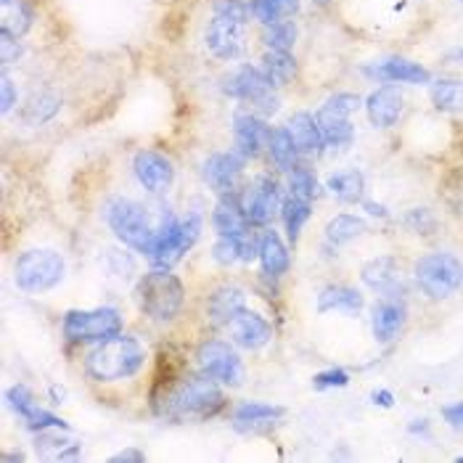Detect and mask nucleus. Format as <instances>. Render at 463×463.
<instances>
[{
    "mask_svg": "<svg viewBox=\"0 0 463 463\" xmlns=\"http://www.w3.org/2000/svg\"><path fill=\"white\" fill-rule=\"evenodd\" d=\"M250 0H214L213 19L204 30V45L220 61H236L247 51Z\"/></svg>",
    "mask_w": 463,
    "mask_h": 463,
    "instance_id": "nucleus-1",
    "label": "nucleus"
},
{
    "mask_svg": "<svg viewBox=\"0 0 463 463\" xmlns=\"http://www.w3.org/2000/svg\"><path fill=\"white\" fill-rule=\"evenodd\" d=\"M244 165L247 159L233 148V151H214L204 159L202 165V175L207 180V185L214 194L225 196V194H236L239 180L244 175Z\"/></svg>",
    "mask_w": 463,
    "mask_h": 463,
    "instance_id": "nucleus-13",
    "label": "nucleus"
},
{
    "mask_svg": "<svg viewBox=\"0 0 463 463\" xmlns=\"http://www.w3.org/2000/svg\"><path fill=\"white\" fill-rule=\"evenodd\" d=\"M299 0H250L251 19L260 22L262 27L284 22V19H294L299 14Z\"/></svg>",
    "mask_w": 463,
    "mask_h": 463,
    "instance_id": "nucleus-28",
    "label": "nucleus"
},
{
    "mask_svg": "<svg viewBox=\"0 0 463 463\" xmlns=\"http://www.w3.org/2000/svg\"><path fill=\"white\" fill-rule=\"evenodd\" d=\"M3 461H24V453H3Z\"/></svg>",
    "mask_w": 463,
    "mask_h": 463,
    "instance_id": "nucleus-50",
    "label": "nucleus"
},
{
    "mask_svg": "<svg viewBox=\"0 0 463 463\" xmlns=\"http://www.w3.org/2000/svg\"><path fill=\"white\" fill-rule=\"evenodd\" d=\"M363 284L373 291H379L382 297H400L402 284L397 276V262L394 257H376L363 268Z\"/></svg>",
    "mask_w": 463,
    "mask_h": 463,
    "instance_id": "nucleus-22",
    "label": "nucleus"
},
{
    "mask_svg": "<svg viewBox=\"0 0 463 463\" xmlns=\"http://www.w3.org/2000/svg\"><path fill=\"white\" fill-rule=\"evenodd\" d=\"M257 257L262 262L265 276H270V279L284 276V273H288V268H291V254L286 250L284 239L273 228H268V231L260 233V254Z\"/></svg>",
    "mask_w": 463,
    "mask_h": 463,
    "instance_id": "nucleus-23",
    "label": "nucleus"
},
{
    "mask_svg": "<svg viewBox=\"0 0 463 463\" xmlns=\"http://www.w3.org/2000/svg\"><path fill=\"white\" fill-rule=\"evenodd\" d=\"M429 96H431V104L439 111H458L463 107V82L450 80V77L434 80L429 88Z\"/></svg>",
    "mask_w": 463,
    "mask_h": 463,
    "instance_id": "nucleus-34",
    "label": "nucleus"
},
{
    "mask_svg": "<svg viewBox=\"0 0 463 463\" xmlns=\"http://www.w3.org/2000/svg\"><path fill=\"white\" fill-rule=\"evenodd\" d=\"M67 262L59 251L53 250H30L16 257L14 265V281L27 294L51 291L64 281Z\"/></svg>",
    "mask_w": 463,
    "mask_h": 463,
    "instance_id": "nucleus-6",
    "label": "nucleus"
},
{
    "mask_svg": "<svg viewBox=\"0 0 463 463\" xmlns=\"http://www.w3.org/2000/svg\"><path fill=\"white\" fill-rule=\"evenodd\" d=\"M371 400H373L376 405H382V408H392L394 405V394L387 392V390H376V392L371 394Z\"/></svg>",
    "mask_w": 463,
    "mask_h": 463,
    "instance_id": "nucleus-48",
    "label": "nucleus"
},
{
    "mask_svg": "<svg viewBox=\"0 0 463 463\" xmlns=\"http://www.w3.org/2000/svg\"><path fill=\"white\" fill-rule=\"evenodd\" d=\"M231 334V342L241 350H260L273 339V326L265 321L262 316L251 313V310H241L239 316H233V321L225 326Z\"/></svg>",
    "mask_w": 463,
    "mask_h": 463,
    "instance_id": "nucleus-16",
    "label": "nucleus"
},
{
    "mask_svg": "<svg viewBox=\"0 0 463 463\" xmlns=\"http://www.w3.org/2000/svg\"><path fill=\"white\" fill-rule=\"evenodd\" d=\"M214 262H220V265H231V262H236V260H241L239 257V250H236V244L231 241V239H217V244H214L213 250Z\"/></svg>",
    "mask_w": 463,
    "mask_h": 463,
    "instance_id": "nucleus-45",
    "label": "nucleus"
},
{
    "mask_svg": "<svg viewBox=\"0 0 463 463\" xmlns=\"http://www.w3.org/2000/svg\"><path fill=\"white\" fill-rule=\"evenodd\" d=\"M310 210H313V202H305L294 194H288L284 199V207H281V217H284L286 236L291 244L299 241V233L305 228V222L310 220Z\"/></svg>",
    "mask_w": 463,
    "mask_h": 463,
    "instance_id": "nucleus-32",
    "label": "nucleus"
},
{
    "mask_svg": "<svg viewBox=\"0 0 463 463\" xmlns=\"http://www.w3.org/2000/svg\"><path fill=\"white\" fill-rule=\"evenodd\" d=\"M5 402L22 416L24 411H30L33 405H35L37 400H35V394H33V390L30 387H24V384H14L8 392H5Z\"/></svg>",
    "mask_w": 463,
    "mask_h": 463,
    "instance_id": "nucleus-42",
    "label": "nucleus"
},
{
    "mask_svg": "<svg viewBox=\"0 0 463 463\" xmlns=\"http://www.w3.org/2000/svg\"><path fill=\"white\" fill-rule=\"evenodd\" d=\"M146 363V347L136 336H111L107 342H99L85 357V371L93 382H122L133 379Z\"/></svg>",
    "mask_w": 463,
    "mask_h": 463,
    "instance_id": "nucleus-2",
    "label": "nucleus"
},
{
    "mask_svg": "<svg viewBox=\"0 0 463 463\" xmlns=\"http://www.w3.org/2000/svg\"><path fill=\"white\" fill-rule=\"evenodd\" d=\"M461 3H463V0H461Z\"/></svg>",
    "mask_w": 463,
    "mask_h": 463,
    "instance_id": "nucleus-53",
    "label": "nucleus"
},
{
    "mask_svg": "<svg viewBox=\"0 0 463 463\" xmlns=\"http://www.w3.org/2000/svg\"><path fill=\"white\" fill-rule=\"evenodd\" d=\"M225 397L220 392L217 382L210 376H194L183 379L165 397V413L175 419H207L214 411H220Z\"/></svg>",
    "mask_w": 463,
    "mask_h": 463,
    "instance_id": "nucleus-5",
    "label": "nucleus"
},
{
    "mask_svg": "<svg viewBox=\"0 0 463 463\" xmlns=\"http://www.w3.org/2000/svg\"><path fill=\"white\" fill-rule=\"evenodd\" d=\"M138 305L151 321L167 323L178 318L185 302V288L170 268L148 270L138 284Z\"/></svg>",
    "mask_w": 463,
    "mask_h": 463,
    "instance_id": "nucleus-4",
    "label": "nucleus"
},
{
    "mask_svg": "<svg viewBox=\"0 0 463 463\" xmlns=\"http://www.w3.org/2000/svg\"><path fill=\"white\" fill-rule=\"evenodd\" d=\"M347 384H350V376H347V371H342V368L323 371V373H316V379H313V387H316V390H342V387H347Z\"/></svg>",
    "mask_w": 463,
    "mask_h": 463,
    "instance_id": "nucleus-43",
    "label": "nucleus"
},
{
    "mask_svg": "<svg viewBox=\"0 0 463 463\" xmlns=\"http://www.w3.org/2000/svg\"><path fill=\"white\" fill-rule=\"evenodd\" d=\"M260 70L273 82V88H286L297 77V59L291 51H268L260 61Z\"/></svg>",
    "mask_w": 463,
    "mask_h": 463,
    "instance_id": "nucleus-27",
    "label": "nucleus"
},
{
    "mask_svg": "<svg viewBox=\"0 0 463 463\" xmlns=\"http://www.w3.org/2000/svg\"><path fill=\"white\" fill-rule=\"evenodd\" d=\"M16 101H19V93H16V88L11 82V77L3 70V74H0V111L8 114L11 109L16 107Z\"/></svg>",
    "mask_w": 463,
    "mask_h": 463,
    "instance_id": "nucleus-44",
    "label": "nucleus"
},
{
    "mask_svg": "<svg viewBox=\"0 0 463 463\" xmlns=\"http://www.w3.org/2000/svg\"><path fill=\"white\" fill-rule=\"evenodd\" d=\"M247 307V294L239 286H220L207 299V316L213 326H228L233 316H239Z\"/></svg>",
    "mask_w": 463,
    "mask_h": 463,
    "instance_id": "nucleus-20",
    "label": "nucleus"
},
{
    "mask_svg": "<svg viewBox=\"0 0 463 463\" xmlns=\"http://www.w3.org/2000/svg\"><path fill=\"white\" fill-rule=\"evenodd\" d=\"M442 419H445L453 429L463 431V402H456V405L442 408Z\"/></svg>",
    "mask_w": 463,
    "mask_h": 463,
    "instance_id": "nucleus-46",
    "label": "nucleus"
},
{
    "mask_svg": "<svg viewBox=\"0 0 463 463\" xmlns=\"http://www.w3.org/2000/svg\"><path fill=\"white\" fill-rule=\"evenodd\" d=\"M284 416V408L279 405H270V402H241L236 411H233V421L236 424H270L276 419Z\"/></svg>",
    "mask_w": 463,
    "mask_h": 463,
    "instance_id": "nucleus-36",
    "label": "nucleus"
},
{
    "mask_svg": "<svg viewBox=\"0 0 463 463\" xmlns=\"http://www.w3.org/2000/svg\"><path fill=\"white\" fill-rule=\"evenodd\" d=\"M59 111H61V99H59L56 93H51V90H43V93H35V96L27 101L22 119H24L30 128H40V125L51 122Z\"/></svg>",
    "mask_w": 463,
    "mask_h": 463,
    "instance_id": "nucleus-31",
    "label": "nucleus"
},
{
    "mask_svg": "<svg viewBox=\"0 0 463 463\" xmlns=\"http://www.w3.org/2000/svg\"><path fill=\"white\" fill-rule=\"evenodd\" d=\"M318 313H331V310H342V313H357L363 307V297L353 286H326L318 294Z\"/></svg>",
    "mask_w": 463,
    "mask_h": 463,
    "instance_id": "nucleus-26",
    "label": "nucleus"
},
{
    "mask_svg": "<svg viewBox=\"0 0 463 463\" xmlns=\"http://www.w3.org/2000/svg\"><path fill=\"white\" fill-rule=\"evenodd\" d=\"M363 207H365V210H368V213L373 214V217H387V207H382V204H373V202H365V204H363Z\"/></svg>",
    "mask_w": 463,
    "mask_h": 463,
    "instance_id": "nucleus-49",
    "label": "nucleus"
},
{
    "mask_svg": "<svg viewBox=\"0 0 463 463\" xmlns=\"http://www.w3.org/2000/svg\"><path fill=\"white\" fill-rule=\"evenodd\" d=\"M111 463H143L146 461V453L138 450V448H125V450H119L117 456H111L109 458Z\"/></svg>",
    "mask_w": 463,
    "mask_h": 463,
    "instance_id": "nucleus-47",
    "label": "nucleus"
},
{
    "mask_svg": "<svg viewBox=\"0 0 463 463\" xmlns=\"http://www.w3.org/2000/svg\"><path fill=\"white\" fill-rule=\"evenodd\" d=\"M196 365L204 376L220 384L239 387L244 382V363L225 339H207L196 350Z\"/></svg>",
    "mask_w": 463,
    "mask_h": 463,
    "instance_id": "nucleus-10",
    "label": "nucleus"
},
{
    "mask_svg": "<svg viewBox=\"0 0 463 463\" xmlns=\"http://www.w3.org/2000/svg\"><path fill=\"white\" fill-rule=\"evenodd\" d=\"M313 3H316V5H328L331 0H313Z\"/></svg>",
    "mask_w": 463,
    "mask_h": 463,
    "instance_id": "nucleus-52",
    "label": "nucleus"
},
{
    "mask_svg": "<svg viewBox=\"0 0 463 463\" xmlns=\"http://www.w3.org/2000/svg\"><path fill=\"white\" fill-rule=\"evenodd\" d=\"M360 107H363V101H360V96H355V93H336V96H331L323 104L321 111L336 114V117H353Z\"/></svg>",
    "mask_w": 463,
    "mask_h": 463,
    "instance_id": "nucleus-40",
    "label": "nucleus"
},
{
    "mask_svg": "<svg viewBox=\"0 0 463 463\" xmlns=\"http://www.w3.org/2000/svg\"><path fill=\"white\" fill-rule=\"evenodd\" d=\"M316 119L321 125L323 143L326 146L345 148V146H350L353 138H355V125L350 122V117H336V114H328V111H318Z\"/></svg>",
    "mask_w": 463,
    "mask_h": 463,
    "instance_id": "nucleus-29",
    "label": "nucleus"
},
{
    "mask_svg": "<svg viewBox=\"0 0 463 463\" xmlns=\"http://www.w3.org/2000/svg\"><path fill=\"white\" fill-rule=\"evenodd\" d=\"M22 419H24L27 429H33L35 434L37 431H45V429H70V424L64 419H59V416L48 413L45 408H40V402H35L30 411H24Z\"/></svg>",
    "mask_w": 463,
    "mask_h": 463,
    "instance_id": "nucleus-39",
    "label": "nucleus"
},
{
    "mask_svg": "<svg viewBox=\"0 0 463 463\" xmlns=\"http://www.w3.org/2000/svg\"><path fill=\"white\" fill-rule=\"evenodd\" d=\"M284 128L288 130V136H291V141H294L299 154H318L326 146L318 119L313 114H307V111H294L286 119Z\"/></svg>",
    "mask_w": 463,
    "mask_h": 463,
    "instance_id": "nucleus-21",
    "label": "nucleus"
},
{
    "mask_svg": "<svg viewBox=\"0 0 463 463\" xmlns=\"http://www.w3.org/2000/svg\"><path fill=\"white\" fill-rule=\"evenodd\" d=\"M220 90H222L225 96L236 99V101L250 104V107L260 104L265 96L276 93V88H273V82L265 77V71L260 70V67H251V64H241V67H236L231 74H225V77L220 80Z\"/></svg>",
    "mask_w": 463,
    "mask_h": 463,
    "instance_id": "nucleus-12",
    "label": "nucleus"
},
{
    "mask_svg": "<svg viewBox=\"0 0 463 463\" xmlns=\"http://www.w3.org/2000/svg\"><path fill=\"white\" fill-rule=\"evenodd\" d=\"M297 24L291 19H284V22H276V24H268L262 27V43L268 51H291L294 43H297Z\"/></svg>",
    "mask_w": 463,
    "mask_h": 463,
    "instance_id": "nucleus-37",
    "label": "nucleus"
},
{
    "mask_svg": "<svg viewBox=\"0 0 463 463\" xmlns=\"http://www.w3.org/2000/svg\"><path fill=\"white\" fill-rule=\"evenodd\" d=\"M318 191H321V185H318V180H316L310 167L297 165L288 173V194H294V196H299L305 202H316L318 199Z\"/></svg>",
    "mask_w": 463,
    "mask_h": 463,
    "instance_id": "nucleus-38",
    "label": "nucleus"
},
{
    "mask_svg": "<svg viewBox=\"0 0 463 463\" xmlns=\"http://www.w3.org/2000/svg\"><path fill=\"white\" fill-rule=\"evenodd\" d=\"M416 281L429 299H448L463 286V262L448 251H429L416 268Z\"/></svg>",
    "mask_w": 463,
    "mask_h": 463,
    "instance_id": "nucleus-8",
    "label": "nucleus"
},
{
    "mask_svg": "<svg viewBox=\"0 0 463 463\" xmlns=\"http://www.w3.org/2000/svg\"><path fill=\"white\" fill-rule=\"evenodd\" d=\"M51 394H53L56 405H61V400H64V390H59V387H51Z\"/></svg>",
    "mask_w": 463,
    "mask_h": 463,
    "instance_id": "nucleus-51",
    "label": "nucleus"
},
{
    "mask_svg": "<svg viewBox=\"0 0 463 463\" xmlns=\"http://www.w3.org/2000/svg\"><path fill=\"white\" fill-rule=\"evenodd\" d=\"M363 233H365V220H360L357 214H336L326 225V241L334 247H345Z\"/></svg>",
    "mask_w": 463,
    "mask_h": 463,
    "instance_id": "nucleus-33",
    "label": "nucleus"
},
{
    "mask_svg": "<svg viewBox=\"0 0 463 463\" xmlns=\"http://www.w3.org/2000/svg\"><path fill=\"white\" fill-rule=\"evenodd\" d=\"M64 339L71 345L85 342H107L122 331V316L114 307H96V310H70L61 323Z\"/></svg>",
    "mask_w": 463,
    "mask_h": 463,
    "instance_id": "nucleus-9",
    "label": "nucleus"
},
{
    "mask_svg": "<svg viewBox=\"0 0 463 463\" xmlns=\"http://www.w3.org/2000/svg\"><path fill=\"white\" fill-rule=\"evenodd\" d=\"M64 429H45L37 431L35 450L40 458H51V461H71L80 456V445L61 434Z\"/></svg>",
    "mask_w": 463,
    "mask_h": 463,
    "instance_id": "nucleus-25",
    "label": "nucleus"
},
{
    "mask_svg": "<svg viewBox=\"0 0 463 463\" xmlns=\"http://www.w3.org/2000/svg\"><path fill=\"white\" fill-rule=\"evenodd\" d=\"M241 207L251 225H268L284 207L281 185L270 175H260L244 188L241 194Z\"/></svg>",
    "mask_w": 463,
    "mask_h": 463,
    "instance_id": "nucleus-11",
    "label": "nucleus"
},
{
    "mask_svg": "<svg viewBox=\"0 0 463 463\" xmlns=\"http://www.w3.org/2000/svg\"><path fill=\"white\" fill-rule=\"evenodd\" d=\"M22 56H24L22 37H16V35H11V33H5V30H0V64H3V70H5V67H11V64H16Z\"/></svg>",
    "mask_w": 463,
    "mask_h": 463,
    "instance_id": "nucleus-41",
    "label": "nucleus"
},
{
    "mask_svg": "<svg viewBox=\"0 0 463 463\" xmlns=\"http://www.w3.org/2000/svg\"><path fill=\"white\" fill-rule=\"evenodd\" d=\"M402 109H405V101H402V93L392 88V85H384L379 90H373L368 99H365V114H368V122L373 128H392L394 122L402 117Z\"/></svg>",
    "mask_w": 463,
    "mask_h": 463,
    "instance_id": "nucleus-18",
    "label": "nucleus"
},
{
    "mask_svg": "<svg viewBox=\"0 0 463 463\" xmlns=\"http://www.w3.org/2000/svg\"><path fill=\"white\" fill-rule=\"evenodd\" d=\"M326 185H328V191H331L339 202H345V204H355V202L363 199L365 178H363V173H360V170H342V173H334Z\"/></svg>",
    "mask_w": 463,
    "mask_h": 463,
    "instance_id": "nucleus-30",
    "label": "nucleus"
},
{
    "mask_svg": "<svg viewBox=\"0 0 463 463\" xmlns=\"http://www.w3.org/2000/svg\"><path fill=\"white\" fill-rule=\"evenodd\" d=\"M268 154L273 159V165L281 170V173H291L297 167V159H299V151L291 141L288 130L286 128H276L273 130V138H270V146H268Z\"/></svg>",
    "mask_w": 463,
    "mask_h": 463,
    "instance_id": "nucleus-35",
    "label": "nucleus"
},
{
    "mask_svg": "<svg viewBox=\"0 0 463 463\" xmlns=\"http://www.w3.org/2000/svg\"><path fill=\"white\" fill-rule=\"evenodd\" d=\"M273 130L276 128H270L265 122V117H260L254 111H241L233 117V146L244 159H254L262 151H268Z\"/></svg>",
    "mask_w": 463,
    "mask_h": 463,
    "instance_id": "nucleus-15",
    "label": "nucleus"
},
{
    "mask_svg": "<svg viewBox=\"0 0 463 463\" xmlns=\"http://www.w3.org/2000/svg\"><path fill=\"white\" fill-rule=\"evenodd\" d=\"M133 173H136L138 183L146 188V194H151V196H165L173 188V183H175L173 162L165 154L151 151V148H143V151L136 154Z\"/></svg>",
    "mask_w": 463,
    "mask_h": 463,
    "instance_id": "nucleus-14",
    "label": "nucleus"
},
{
    "mask_svg": "<svg viewBox=\"0 0 463 463\" xmlns=\"http://www.w3.org/2000/svg\"><path fill=\"white\" fill-rule=\"evenodd\" d=\"M365 74L379 80V82H402V85H427V82H431V74H429L427 67L408 61V59H387V61L371 64Z\"/></svg>",
    "mask_w": 463,
    "mask_h": 463,
    "instance_id": "nucleus-19",
    "label": "nucleus"
},
{
    "mask_svg": "<svg viewBox=\"0 0 463 463\" xmlns=\"http://www.w3.org/2000/svg\"><path fill=\"white\" fill-rule=\"evenodd\" d=\"M35 5L30 0H0V30L24 37L35 24Z\"/></svg>",
    "mask_w": 463,
    "mask_h": 463,
    "instance_id": "nucleus-24",
    "label": "nucleus"
},
{
    "mask_svg": "<svg viewBox=\"0 0 463 463\" xmlns=\"http://www.w3.org/2000/svg\"><path fill=\"white\" fill-rule=\"evenodd\" d=\"M402 326H405V302L400 297H382L371 313V328H373L376 342L382 345L394 342Z\"/></svg>",
    "mask_w": 463,
    "mask_h": 463,
    "instance_id": "nucleus-17",
    "label": "nucleus"
},
{
    "mask_svg": "<svg viewBox=\"0 0 463 463\" xmlns=\"http://www.w3.org/2000/svg\"><path fill=\"white\" fill-rule=\"evenodd\" d=\"M199 236H202L199 214H191L188 220H178L170 210H165L156 220V233L143 251V257L154 268H173L185 251L194 250Z\"/></svg>",
    "mask_w": 463,
    "mask_h": 463,
    "instance_id": "nucleus-3",
    "label": "nucleus"
},
{
    "mask_svg": "<svg viewBox=\"0 0 463 463\" xmlns=\"http://www.w3.org/2000/svg\"><path fill=\"white\" fill-rule=\"evenodd\" d=\"M104 214H107V222L109 228L114 231V236L119 241H125L130 250L141 251V254L151 244L154 233H156V222L151 220L148 210L136 199L117 196V199L109 202Z\"/></svg>",
    "mask_w": 463,
    "mask_h": 463,
    "instance_id": "nucleus-7",
    "label": "nucleus"
}]
</instances>
